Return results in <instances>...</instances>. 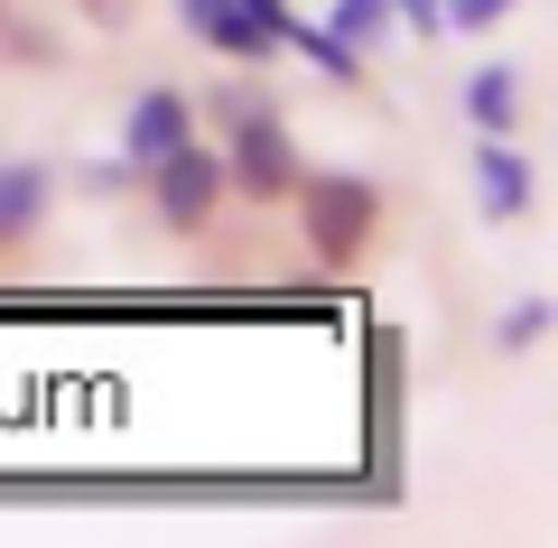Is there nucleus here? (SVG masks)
<instances>
[{"mask_svg": "<svg viewBox=\"0 0 558 548\" xmlns=\"http://www.w3.org/2000/svg\"><path fill=\"white\" fill-rule=\"evenodd\" d=\"M299 223H307V242H317V260H363L373 252V233H381V186L373 176H354V168H299Z\"/></svg>", "mask_w": 558, "mask_h": 548, "instance_id": "f257e3e1", "label": "nucleus"}, {"mask_svg": "<svg viewBox=\"0 0 558 548\" xmlns=\"http://www.w3.org/2000/svg\"><path fill=\"white\" fill-rule=\"evenodd\" d=\"M299 139H289V121H279V102H260V112H242L233 131H223V186H242L252 205H279L289 186H299Z\"/></svg>", "mask_w": 558, "mask_h": 548, "instance_id": "f03ea898", "label": "nucleus"}, {"mask_svg": "<svg viewBox=\"0 0 558 548\" xmlns=\"http://www.w3.org/2000/svg\"><path fill=\"white\" fill-rule=\"evenodd\" d=\"M140 186H149V205H159L168 233H196V223L223 205V149H205V139H178V149H159L149 168H140Z\"/></svg>", "mask_w": 558, "mask_h": 548, "instance_id": "7ed1b4c3", "label": "nucleus"}, {"mask_svg": "<svg viewBox=\"0 0 558 548\" xmlns=\"http://www.w3.org/2000/svg\"><path fill=\"white\" fill-rule=\"evenodd\" d=\"M178 20H186V38H205L215 57H233V65H270L279 57V28L260 20L252 0H178Z\"/></svg>", "mask_w": 558, "mask_h": 548, "instance_id": "20e7f679", "label": "nucleus"}, {"mask_svg": "<svg viewBox=\"0 0 558 548\" xmlns=\"http://www.w3.org/2000/svg\"><path fill=\"white\" fill-rule=\"evenodd\" d=\"M178 139H196V94L186 84H149V94H131V121H121V158H149L178 149Z\"/></svg>", "mask_w": 558, "mask_h": 548, "instance_id": "39448f33", "label": "nucleus"}, {"mask_svg": "<svg viewBox=\"0 0 558 548\" xmlns=\"http://www.w3.org/2000/svg\"><path fill=\"white\" fill-rule=\"evenodd\" d=\"M475 205H484V223L531 215V158L512 149V131H475Z\"/></svg>", "mask_w": 558, "mask_h": 548, "instance_id": "423d86ee", "label": "nucleus"}, {"mask_svg": "<svg viewBox=\"0 0 558 548\" xmlns=\"http://www.w3.org/2000/svg\"><path fill=\"white\" fill-rule=\"evenodd\" d=\"M47 196H57V168H47V158H0V242L38 233Z\"/></svg>", "mask_w": 558, "mask_h": 548, "instance_id": "0eeeda50", "label": "nucleus"}, {"mask_svg": "<svg viewBox=\"0 0 558 548\" xmlns=\"http://www.w3.org/2000/svg\"><path fill=\"white\" fill-rule=\"evenodd\" d=\"M279 47H299V57L317 65V75H336V84H363V47H344V38H336L326 20H299V10H289V28H279Z\"/></svg>", "mask_w": 558, "mask_h": 548, "instance_id": "6e6552de", "label": "nucleus"}, {"mask_svg": "<svg viewBox=\"0 0 558 548\" xmlns=\"http://www.w3.org/2000/svg\"><path fill=\"white\" fill-rule=\"evenodd\" d=\"M465 121H475V131H512L521 121V75L512 65H475V75H465Z\"/></svg>", "mask_w": 558, "mask_h": 548, "instance_id": "1a4fd4ad", "label": "nucleus"}, {"mask_svg": "<svg viewBox=\"0 0 558 548\" xmlns=\"http://www.w3.org/2000/svg\"><path fill=\"white\" fill-rule=\"evenodd\" d=\"M391 20H400L391 0H336V10H326V28H336L344 47H363V57H373V47L391 38Z\"/></svg>", "mask_w": 558, "mask_h": 548, "instance_id": "9d476101", "label": "nucleus"}, {"mask_svg": "<svg viewBox=\"0 0 558 548\" xmlns=\"http://www.w3.org/2000/svg\"><path fill=\"white\" fill-rule=\"evenodd\" d=\"M549 316H558L549 297H512V307H502V334H494V344H502V353H531L539 334H549Z\"/></svg>", "mask_w": 558, "mask_h": 548, "instance_id": "9b49d317", "label": "nucleus"}, {"mask_svg": "<svg viewBox=\"0 0 558 548\" xmlns=\"http://www.w3.org/2000/svg\"><path fill=\"white\" fill-rule=\"evenodd\" d=\"M75 186H84V196H131V186H140V158H84Z\"/></svg>", "mask_w": 558, "mask_h": 548, "instance_id": "f8f14e48", "label": "nucleus"}, {"mask_svg": "<svg viewBox=\"0 0 558 548\" xmlns=\"http://www.w3.org/2000/svg\"><path fill=\"white\" fill-rule=\"evenodd\" d=\"M521 0H438V28H494V20H512Z\"/></svg>", "mask_w": 558, "mask_h": 548, "instance_id": "ddd939ff", "label": "nucleus"}, {"mask_svg": "<svg viewBox=\"0 0 558 548\" xmlns=\"http://www.w3.org/2000/svg\"><path fill=\"white\" fill-rule=\"evenodd\" d=\"M391 10H400V20L418 28V38H438V0H391Z\"/></svg>", "mask_w": 558, "mask_h": 548, "instance_id": "4468645a", "label": "nucleus"}, {"mask_svg": "<svg viewBox=\"0 0 558 548\" xmlns=\"http://www.w3.org/2000/svg\"><path fill=\"white\" fill-rule=\"evenodd\" d=\"M84 20L94 28H131V0H84Z\"/></svg>", "mask_w": 558, "mask_h": 548, "instance_id": "2eb2a0df", "label": "nucleus"}]
</instances>
